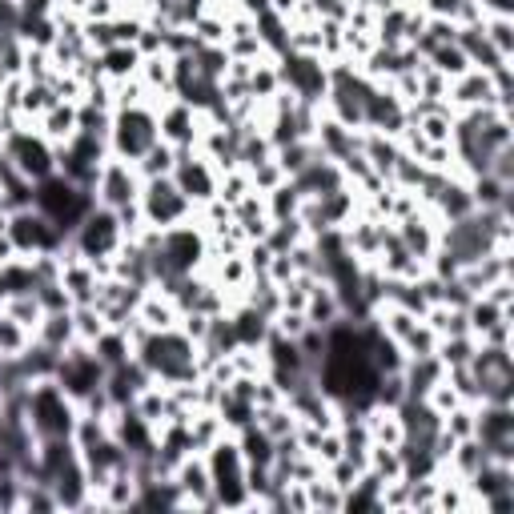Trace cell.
<instances>
[{"label":"cell","mask_w":514,"mask_h":514,"mask_svg":"<svg viewBox=\"0 0 514 514\" xmlns=\"http://www.w3.org/2000/svg\"><path fill=\"white\" fill-rule=\"evenodd\" d=\"M249 181H253V193H270V189H278V185L290 181V177H286L282 165L270 157V161H262L257 169H249Z\"/></svg>","instance_id":"cell-40"},{"label":"cell","mask_w":514,"mask_h":514,"mask_svg":"<svg viewBox=\"0 0 514 514\" xmlns=\"http://www.w3.org/2000/svg\"><path fill=\"white\" fill-rule=\"evenodd\" d=\"M262 197H266L270 221H290V217H298V209H302V201H306L294 181H282L278 189H270V193H262Z\"/></svg>","instance_id":"cell-25"},{"label":"cell","mask_w":514,"mask_h":514,"mask_svg":"<svg viewBox=\"0 0 514 514\" xmlns=\"http://www.w3.org/2000/svg\"><path fill=\"white\" fill-rule=\"evenodd\" d=\"M374 402H378V406H390V410H398V406L406 402V382H402V370H398V374H382V378H378Z\"/></svg>","instance_id":"cell-39"},{"label":"cell","mask_w":514,"mask_h":514,"mask_svg":"<svg viewBox=\"0 0 514 514\" xmlns=\"http://www.w3.org/2000/svg\"><path fill=\"white\" fill-rule=\"evenodd\" d=\"M0 314L5 318H13L17 326H25L29 334L41 326V318H45V310H41V298L37 294H9L5 298V306H0Z\"/></svg>","instance_id":"cell-24"},{"label":"cell","mask_w":514,"mask_h":514,"mask_svg":"<svg viewBox=\"0 0 514 514\" xmlns=\"http://www.w3.org/2000/svg\"><path fill=\"white\" fill-rule=\"evenodd\" d=\"M362 422H366V430H370V442H378V446H398L402 438H406V430H402V418H398V410H390V406H366L362 410Z\"/></svg>","instance_id":"cell-17"},{"label":"cell","mask_w":514,"mask_h":514,"mask_svg":"<svg viewBox=\"0 0 514 514\" xmlns=\"http://www.w3.org/2000/svg\"><path fill=\"white\" fill-rule=\"evenodd\" d=\"M85 45H89L93 53L113 49V45H117V37H113V21H85Z\"/></svg>","instance_id":"cell-43"},{"label":"cell","mask_w":514,"mask_h":514,"mask_svg":"<svg viewBox=\"0 0 514 514\" xmlns=\"http://www.w3.org/2000/svg\"><path fill=\"white\" fill-rule=\"evenodd\" d=\"M137 197H141V173H137V165L133 161H121V157H109L101 165L93 201L105 205V209H121V205H129Z\"/></svg>","instance_id":"cell-11"},{"label":"cell","mask_w":514,"mask_h":514,"mask_svg":"<svg viewBox=\"0 0 514 514\" xmlns=\"http://www.w3.org/2000/svg\"><path fill=\"white\" fill-rule=\"evenodd\" d=\"M426 65H430L434 73H442L446 81H454V77H462V73L470 69V61H466V53H462V49H458L454 41H450V45H438V49H434V53L426 57Z\"/></svg>","instance_id":"cell-28"},{"label":"cell","mask_w":514,"mask_h":514,"mask_svg":"<svg viewBox=\"0 0 514 514\" xmlns=\"http://www.w3.org/2000/svg\"><path fill=\"white\" fill-rule=\"evenodd\" d=\"M474 414H478V410H474L470 402H458L454 410H446V414H442V430H446L454 442L474 438Z\"/></svg>","instance_id":"cell-36"},{"label":"cell","mask_w":514,"mask_h":514,"mask_svg":"<svg viewBox=\"0 0 514 514\" xmlns=\"http://www.w3.org/2000/svg\"><path fill=\"white\" fill-rule=\"evenodd\" d=\"M249 193H253V181H249V173H245V169H229V173H221V177H217V197H221L229 209H233L237 201H245Z\"/></svg>","instance_id":"cell-35"},{"label":"cell","mask_w":514,"mask_h":514,"mask_svg":"<svg viewBox=\"0 0 514 514\" xmlns=\"http://www.w3.org/2000/svg\"><path fill=\"white\" fill-rule=\"evenodd\" d=\"M193 61H197V73H201L205 81H225V73H229V53H225V45H197V49H193Z\"/></svg>","instance_id":"cell-29"},{"label":"cell","mask_w":514,"mask_h":514,"mask_svg":"<svg viewBox=\"0 0 514 514\" xmlns=\"http://www.w3.org/2000/svg\"><path fill=\"white\" fill-rule=\"evenodd\" d=\"M482 510L486 514H510L514 510V490H498V494L482 498Z\"/></svg>","instance_id":"cell-47"},{"label":"cell","mask_w":514,"mask_h":514,"mask_svg":"<svg viewBox=\"0 0 514 514\" xmlns=\"http://www.w3.org/2000/svg\"><path fill=\"white\" fill-rule=\"evenodd\" d=\"M434 350H438V334H434L426 322H418V326L410 330V338L402 342V354H406V358H430Z\"/></svg>","instance_id":"cell-38"},{"label":"cell","mask_w":514,"mask_h":514,"mask_svg":"<svg viewBox=\"0 0 514 514\" xmlns=\"http://www.w3.org/2000/svg\"><path fill=\"white\" fill-rule=\"evenodd\" d=\"M93 354H97V362H101L105 370H113V366H125V362L133 358L129 334H125V330H105V334L93 342Z\"/></svg>","instance_id":"cell-23"},{"label":"cell","mask_w":514,"mask_h":514,"mask_svg":"<svg viewBox=\"0 0 514 514\" xmlns=\"http://www.w3.org/2000/svg\"><path fill=\"white\" fill-rule=\"evenodd\" d=\"M446 105H454V113H462V109H478V105H494L490 73H482V69H466L462 77H454V81H450V93H446Z\"/></svg>","instance_id":"cell-13"},{"label":"cell","mask_w":514,"mask_h":514,"mask_svg":"<svg viewBox=\"0 0 514 514\" xmlns=\"http://www.w3.org/2000/svg\"><path fill=\"white\" fill-rule=\"evenodd\" d=\"M342 318H346V310H342L338 294H334L326 282H318V286L310 290V302H306V322L318 326V330H330V326L342 322Z\"/></svg>","instance_id":"cell-19"},{"label":"cell","mask_w":514,"mask_h":514,"mask_svg":"<svg viewBox=\"0 0 514 514\" xmlns=\"http://www.w3.org/2000/svg\"><path fill=\"white\" fill-rule=\"evenodd\" d=\"M33 342H37V346H45V350H53V354H65V350L77 342L73 310H65V314H45V318H41V326L33 330Z\"/></svg>","instance_id":"cell-15"},{"label":"cell","mask_w":514,"mask_h":514,"mask_svg":"<svg viewBox=\"0 0 514 514\" xmlns=\"http://www.w3.org/2000/svg\"><path fill=\"white\" fill-rule=\"evenodd\" d=\"M278 89H282V77H278V61H274V57L257 61V65H253V73H249V97H253V101H270Z\"/></svg>","instance_id":"cell-26"},{"label":"cell","mask_w":514,"mask_h":514,"mask_svg":"<svg viewBox=\"0 0 514 514\" xmlns=\"http://www.w3.org/2000/svg\"><path fill=\"white\" fill-rule=\"evenodd\" d=\"M121 13V0H85L81 21H113Z\"/></svg>","instance_id":"cell-45"},{"label":"cell","mask_w":514,"mask_h":514,"mask_svg":"<svg viewBox=\"0 0 514 514\" xmlns=\"http://www.w3.org/2000/svg\"><path fill=\"white\" fill-rule=\"evenodd\" d=\"M5 85H9V73H5V69H0V89H5Z\"/></svg>","instance_id":"cell-49"},{"label":"cell","mask_w":514,"mask_h":514,"mask_svg":"<svg viewBox=\"0 0 514 514\" xmlns=\"http://www.w3.org/2000/svg\"><path fill=\"white\" fill-rule=\"evenodd\" d=\"M446 378V366L430 354V358H406L402 366V382H406V398H426L434 382Z\"/></svg>","instance_id":"cell-16"},{"label":"cell","mask_w":514,"mask_h":514,"mask_svg":"<svg viewBox=\"0 0 514 514\" xmlns=\"http://www.w3.org/2000/svg\"><path fill=\"white\" fill-rule=\"evenodd\" d=\"M137 205H141V213H145V225H153V229H173V225H185V221L197 217V205L177 189L173 177L141 181Z\"/></svg>","instance_id":"cell-5"},{"label":"cell","mask_w":514,"mask_h":514,"mask_svg":"<svg viewBox=\"0 0 514 514\" xmlns=\"http://www.w3.org/2000/svg\"><path fill=\"white\" fill-rule=\"evenodd\" d=\"M474 350H478V338H474V334H462V338H438L434 358L450 370V366H466V362L474 358Z\"/></svg>","instance_id":"cell-30"},{"label":"cell","mask_w":514,"mask_h":514,"mask_svg":"<svg viewBox=\"0 0 514 514\" xmlns=\"http://www.w3.org/2000/svg\"><path fill=\"white\" fill-rule=\"evenodd\" d=\"M173 181H177V189L201 209L205 201H213L217 197V169L197 153V149H177V165H173V173H169Z\"/></svg>","instance_id":"cell-10"},{"label":"cell","mask_w":514,"mask_h":514,"mask_svg":"<svg viewBox=\"0 0 514 514\" xmlns=\"http://www.w3.org/2000/svg\"><path fill=\"white\" fill-rule=\"evenodd\" d=\"M278 61V77L282 89H290L298 101L306 105H322L330 93V61L318 53H282Z\"/></svg>","instance_id":"cell-4"},{"label":"cell","mask_w":514,"mask_h":514,"mask_svg":"<svg viewBox=\"0 0 514 514\" xmlns=\"http://www.w3.org/2000/svg\"><path fill=\"white\" fill-rule=\"evenodd\" d=\"M9 237H13V245L21 249V257H33V253H61L65 241H69V237H65L41 209H33V205L9 213Z\"/></svg>","instance_id":"cell-9"},{"label":"cell","mask_w":514,"mask_h":514,"mask_svg":"<svg viewBox=\"0 0 514 514\" xmlns=\"http://www.w3.org/2000/svg\"><path fill=\"white\" fill-rule=\"evenodd\" d=\"M137 69H141L137 45H113V49L101 53V73H105V81H113V85L137 77Z\"/></svg>","instance_id":"cell-20"},{"label":"cell","mask_w":514,"mask_h":514,"mask_svg":"<svg viewBox=\"0 0 514 514\" xmlns=\"http://www.w3.org/2000/svg\"><path fill=\"white\" fill-rule=\"evenodd\" d=\"M73 330H77V342L93 346L109 326H105V318H101L97 306H73Z\"/></svg>","instance_id":"cell-33"},{"label":"cell","mask_w":514,"mask_h":514,"mask_svg":"<svg viewBox=\"0 0 514 514\" xmlns=\"http://www.w3.org/2000/svg\"><path fill=\"white\" fill-rule=\"evenodd\" d=\"M213 498L221 510H249V490H245V458L237 450V438L225 434L205 450Z\"/></svg>","instance_id":"cell-3"},{"label":"cell","mask_w":514,"mask_h":514,"mask_svg":"<svg viewBox=\"0 0 514 514\" xmlns=\"http://www.w3.org/2000/svg\"><path fill=\"white\" fill-rule=\"evenodd\" d=\"M213 410L221 414V422H225L229 434H237L241 426L257 422V406H253V402H241V398H233V394H221V402H217Z\"/></svg>","instance_id":"cell-31"},{"label":"cell","mask_w":514,"mask_h":514,"mask_svg":"<svg viewBox=\"0 0 514 514\" xmlns=\"http://www.w3.org/2000/svg\"><path fill=\"white\" fill-rule=\"evenodd\" d=\"M193 37H197L201 45H225V21H221V17H209V13H201V17L193 21Z\"/></svg>","instance_id":"cell-42"},{"label":"cell","mask_w":514,"mask_h":514,"mask_svg":"<svg viewBox=\"0 0 514 514\" xmlns=\"http://www.w3.org/2000/svg\"><path fill=\"white\" fill-rule=\"evenodd\" d=\"M21 29V5L17 0H0V33H17Z\"/></svg>","instance_id":"cell-46"},{"label":"cell","mask_w":514,"mask_h":514,"mask_svg":"<svg viewBox=\"0 0 514 514\" xmlns=\"http://www.w3.org/2000/svg\"><path fill=\"white\" fill-rule=\"evenodd\" d=\"M121 241H125L121 221H117V213L105 209V205H93V209L85 213V221L69 233V245H73L81 257H89V262H97V257H113V253L121 249Z\"/></svg>","instance_id":"cell-8"},{"label":"cell","mask_w":514,"mask_h":514,"mask_svg":"<svg viewBox=\"0 0 514 514\" xmlns=\"http://www.w3.org/2000/svg\"><path fill=\"white\" fill-rule=\"evenodd\" d=\"M502 314H514V310H498L494 302H486V298L478 294V298H474V302L466 306V322H470V334L478 338V334H482V330H486L490 322H498Z\"/></svg>","instance_id":"cell-37"},{"label":"cell","mask_w":514,"mask_h":514,"mask_svg":"<svg viewBox=\"0 0 514 514\" xmlns=\"http://www.w3.org/2000/svg\"><path fill=\"white\" fill-rule=\"evenodd\" d=\"M77 402L57 386V378H45V382H29L25 390V418L33 426V434L41 442L49 438H73V426H77Z\"/></svg>","instance_id":"cell-1"},{"label":"cell","mask_w":514,"mask_h":514,"mask_svg":"<svg viewBox=\"0 0 514 514\" xmlns=\"http://www.w3.org/2000/svg\"><path fill=\"white\" fill-rule=\"evenodd\" d=\"M137 173H141V181H153V177H169L173 173V165H177V149L173 145H165V141H157V145H149L137 161Z\"/></svg>","instance_id":"cell-22"},{"label":"cell","mask_w":514,"mask_h":514,"mask_svg":"<svg viewBox=\"0 0 514 514\" xmlns=\"http://www.w3.org/2000/svg\"><path fill=\"white\" fill-rule=\"evenodd\" d=\"M482 33H486V41H490L506 61L514 57V21H510V17H498V13L482 17Z\"/></svg>","instance_id":"cell-32"},{"label":"cell","mask_w":514,"mask_h":514,"mask_svg":"<svg viewBox=\"0 0 514 514\" xmlns=\"http://www.w3.org/2000/svg\"><path fill=\"white\" fill-rule=\"evenodd\" d=\"M229 430H225V422H221V414L217 410H193V418H189V438H193V450L197 454H205L217 438H225Z\"/></svg>","instance_id":"cell-21"},{"label":"cell","mask_w":514,"mask_h":514,"mask_svg":"<svg viewBox=\"0 0 514 514\" xmlns=\"http://www.w3.org/2000/svg\"><path fill=\"white\" fill-rule=\"evenodd\" d=\"M306 498H310V510H342V498H346V490H338L326 474L322 478H314V482H306Z\"/></svg>","instance_id":"cell-34"},{"label":"cell","mask_w":514,"mask_h":514,"mask_svg":"<svg viewBox=\"0 0 514 514\" xmlns=\"http://www.w3.org/2000/svg\"><path fill=\"white\" fill-rule=\"evenodd\" d=\"M37 133H41L49 145H65V141L77 133V105H73V101H57V105L37 121Z\"/></svg>","instance_id":"cell-18"},{"label":"cell","mask_w":514,"mask_h":514,"mask_svg":"<svg viewBox=\"0 0 514 514\" xmlns=\"http://www.w3.org/2000/svg\"><path fill=\"white\" fill-rule=\"evenodd\" d=\"M93 205H97L93 193L81 189V185H73V181L61 177V173H49L45 181L33 185V209H41L65 237L85 221V213H89Z\"/></svg>","instance_id":"cell-2"},{"label":"cell","mask_w":514,"mask_h":514,"mask_svg":"<svg viewBox=\"0 0 514 514\" xmlns=\"http://www.w3.org/2000/svg\"><path fill=\"white\" fill-rule=\"evenodd\" d=\"M486 302H494L498 310H514V274H506V278H498L494 286H486V294H482Z\"/></svg>","instance_id":"cell-44"},{"label":"cell","mask_w":514,"mask_h":514,"mask_svg":"<svg viewBox=\"0 0 514 514\" xmlns=\"http://www.w3.org/2000/svg\"><path fill=\"white\" fill-rule=\"evenodd\" d=\"M346 454V442H342V430L334 426V430H322L318 434V442H314V458L322 462V466H330V462H338Z\"/></svg>","instance_id":"cell-41"},{"label":"cell","mask_w":514,"mask_h":514,"mask_svg":"<svg viewBox=\"0 0 514 514\" xmlns=\"http://www.w3.org/2000/svg\"><path fill=\"white\" fill-rule=\"evenodd\" d=\"M157 113L149 105L133 109H113V133H109V153L121 161H137L149 145H157Z\"/></svg>","instance_id":"cell-6"},{"label":"cell","mask_w":514,"mask_h":514,"mask_svg":"<svg viewBox=\"0 0 514 514\" xmlns=\"http://www.w3.org/2000/svg\"><path fill=\"white\" fill-rule=\"evenodd\" d=\"M0 149H5V157L17 165V173L25 177V181H45L49 173H57V153H53V145L33 129V125H21V129H13L5 141H0Z\"/></svg>","instance_id":"cell-7"},{"label":"cell","mask_w":514,"mask_h":514,"mask_svg":"<svg viewBox=\"0 0 514 514\" xmlns=\"http://www.w3.org/2000/svg\"><path fill=\"white\" fill-rule=\"evenodd\" d=\"M157 137L173 149H197L201 137V113L193 105H185L181 97H169L157 109Z\"/></svg>","instance_id":"cell-12"},{"label":"cell","mask_w":514,"mask_h":514,"mask_svg":"<svg viewBox=\"0 0 514 514\" xmlns=\"http://www.w3.org/2000/svg\"><path fill=\"white\" fill-rule=\"evenodd\" d=\"M366 470H374L382 482H398V478H402V454H398V446H378V442H370Z\"/></svg>","instance_id":"cell-27"},{"label":"cell","mask_w":514,"mask_h":514,"mask_svg":"<svg viewBox=\"0 0 514 514\" xmlns=\"http://www.w3.org/2000/svg\"><path fill=\"white\" fill-rule=\"evenodd\" d=\"M137 322H145L149 330H177V322H181V310H177V302L165 294V290H145L141 294V302H137Z\"/></svg>","instance_id":"cell-14"},{"label":"cell","mask_w":514,"mask_h":514,"mask_svg":"<svg viewBox=\"0 0 514 514\" xmlns=\"http://www.w3.org/2000/svg\"><path fill=\"white\" fill-rule=\"evenodd\" d=\"M17 257H21V249L13 245V237H9V229H5V233H0V270H5L9 262H17Z\"/></svg>","instance_id":"cell-48"}]
</instances>
